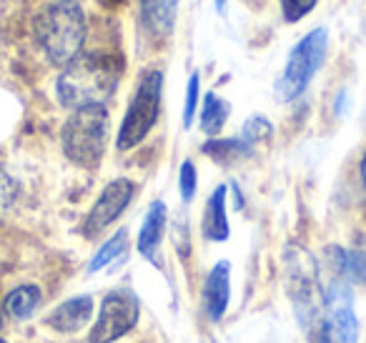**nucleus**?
<instances>
[{
	"mask_svg": "<svg viewBox=\"0 0 366 343\" xmlns=\"http://www.w3.org/2000/svg\"><path fill=\"white\" fill-rule=\"evenodd\" d=\"M161 98H163V73L161 71H148L146 76L138 81V88L133 93L128 111L123 116L121 131L116 138L118 151H131L143 138L153 131L161 116Z\"/></svg>",
	"mask_w": 366,
	"mask_h": 343,
	"instance_id": "423d86ee",
	"label": "nucleus"
},
{
	"mask_svg": "<svg viewBox=\"0 0 366 343\" xmlns=\"http://www.w3.org/2000/svg\"><path fill=\"white\" fill-rule=\"evenodd\" d=\"M199 96H201V81L199 73L189 78V88H186V106H183V128H191L196 116V108H199Z\"/></svg>",
	"mask_w": 366,
	"mask_h": 343,
	"instance_id": "412c9836",
	"label": "nucleus"
},
{
	"mask_svg": "<svg viewBox=\"0 0 366 343\" xmlns=\"http://www.w3.org/2000/svg\"><path fill=\"white\" fill-rule=\"evenodd\" d=\"M126 243H128V233L126 231H118L113 238H108V241L101 246V251H98L96 256H93V261H91V266H88V271L96 273V271H101V268L111 266V263L116 261V258L123 256V251H126Z\"/></svg>",
	"mask_w": 366,
	"mask_h": 343,
	"instance_id": "a211bd4d",
	"label": "nucleus"
},
{
	"mask_svg": "<svg viewBox=\"0 0 366 343\" xmlns=\"http://www.w3.org/2000/svg\"><path fill=\"white\" fill-rule=\"evenodd\" d=\"M133 196H136V183L128 181V178H116V181L108 183L98 196V201L93 203V208L88 211L86 221H83V236L93 238L101 231H106L113 221L121 218V213L128 208Z\"/></svg>",
	"mask_w": 366,
	"mask_h": 343,
	"instance_id": "6e6552de",
	"label": "nucleus"
},
{
	"mask_svg": "<svg viewBox=\"0 0 366 343\" xmlns=\"http://www.w3.org/2000/svg\"><path fill=\"white\" fill-rule=\"evenodd\" d=\"M141 301L128 288H116L101 303V313L91 331V343H113L138 323Z\"/></svg>",
	"mask_w": 366,
	"mask_h": 343,
	"instance_id": "0eeeda50",
	"label": "nucleus"
},
{
	"mask_svg": "<svg viewBox=\"0 0 366 343\" xmlns=\"http://www.w3.org/2000/svg\"><path fill=\"white\" fill-rule=\"evenodd\" d=\"M204 153L211 156L216 163H224V166H231L236 161H244L254 153V146L246 143L244 138H214L204 146Z\"/></svg>",
	"mask_w": 366,
	"mask_h": 343,
	"instance_id": "2eb2a0df",
	"label": "nucleus"
},
{
	"mask_svg": "<svg viewBox=\"0 0 366 343\" xmlns=\"http://www.w3.org/2000/svg\"><path fill=\"white\" fill-rule=\"evenodd\" d=\"M329 261L341 281L366 283V253L364 251H349V248L331 246Z\"/></svg>",
	"mask_w": 366,
	"mask_h": 343,
	"instance_id": "4468645a",
	"label": "nucleus"
},
{
	"mask_svg": "<svg viewBox=\"0 0 366 343\" xmlns=\"http://www.w3.org/2000/svg\"><path fill=\"white\" fill-rule=\"evenodd\" d=\"M284 273H286V288L294 301V308L299 313V321L306 328L311 326L319 311H324V291L319 283V268L316 261L306 248L301 246H286L284 251Z\"/></svg>",
	"mask_w": 366,
	"mask_h": 343,
	"instance_id": "39448f33",
	"label": "nucleus"
},
{
	"mask_svg": "<svg viewBox=\"0 0 366 343\" xmlns=\"http://www.w3.org/2000/svg\"><path fill=\"white\" fill-rule=\"evenodd\" d=\"M281 3V16H284L286 23H299L304 16H309L319 0H279Z\"/></svg>",
	"mask_w": 366,
	"mask_h": 343,
	"instance_id": "aec40b11",
	"label": "nucleus"
},
{
	"mask_svg": "<svg viewBox=\"0 0 366 343\" xmlns=\"http://www.w3.org/2000/svg\"><path fill=\"white\" fill-rule=\"evenodd\" d=\"M0 343H6V341H0Z\"/></svg>",
	"mask_w": 366,
	"mask_h": 343,
	"instance_id": "cd10ccee",
	"label": "nucleus"
},
{
	"mask_svg": "<svg viewBox=\"0 0 366 343\" xmlns=\"http://www.w3.org/2000/svg\"><path fill=\"white\" fill-rule=\"evenodd\" d=\"M359 171H361V186H364V196H366V156L361 158V166H359Z\"/></svg>",
	"mask_w": 366,
	"mask_h": 343,
	"instance_id": "b1692460",
	"label": "nucleus"
},
{
	"mask_svg": "<svg viewBox=\"0 0 366 343\" xmlns=\"http://www.w3.org/2000/svg\"><path fill=\"white\" fill-rule=\"evenodd\" d=\"M226 196H229V188L219 186L211 193L209 203H206L204 221H201V231L209 241H226L229 238V218H226Z\"/></svg>",
	"mask_w": 366,
	"mask_h": 343,
	"instance_id": "ddd939ff",
	"label": "nucleus"
},
{
	"mask_svg": "<svg viewBox=\"0 0 366 343\" xmlns=\"http://www.w3.org/2000/svg\"><path fill=\"white\" fill-rule=\"evenodd\" d=\"M231 106L226 101H221L216 93H206L204 96V108H201V131L206 136H219L224 131L226 121H229Z\"/></svg>",
	"mask_w": 366,
	"mask_h": 343,
	"instance_id": "dca6fc26",
	"label": "nucleus"
},
{
	"mask_svg": "<svg viewBox=\"0 0 366 343\" xmlns=\"http://www.w3.org/2000/svg\"><path fill=\"white\" fill-rule=\"evenodd\" d=\"M231 298V263L219 261L204 283V311L211 321H221Z\"/></svg>",
	"mask_w": 366,
	"mask_h": 343,
	"instance_id": "1a4fd4ad",
	"label": "nucleus"
},
{
	"mask_svg": "<svg viewBox=\"0 0 366 343\" xmlns=\"http://www.w3.org/2000/svg\"><path fill=\"white\" fill-rule=\"evenodd\" d=\"M13 196H16V186L11 183L8 176H0V211H6L11 206Z\"/></svg>",
	"mask_w": 366,
	"mask_h": 343,
	"instance_id": "5701e85b",
	"label": "nucleus"
},
{
	"mask_svg": "<svg viewBox=\"0 0 366 343\" xmlns=\"http://www.w3.org/2000/svg\"><path fill=\"white\" fill-rule=\"evenodd\" d=\"M118 76H121V63L116 58L101 56V53H83L76 61L63 66V73L56 83L58 101L71 111L103 103L116 91Z\"/></svg>",
	"mask_w": 366,
	"mask_h": 343,
	"instance_id": "f03ea898",
	"label": "nucleus"
},
{
	"mask_svg": "<svg viewBox=\"0 0 366 343\" xmlns=\"http://www.w3.org/2000/svg\"><path fill=\"white\" fill-rule=\"evenodd\" d=\"M271 136H274V126H271L264 116L249 118L246 126H244V131H241V138H244L246 143H251V146H259V143L269 141Z\"/></svg>",
	"mask_w": 366,
	"mask_h": 343,
	"instance_id": "6ab92c4d",
	"label": "nucleus"
},
{
	"mask_svg": "<svg viewBox=\"0 0 366 343\" xmlns=\"http://www.w3.org/2000/svg\"><path fill=\"white\" fill-rule=\"evenodd\" d=\"M33 33L48 61L68 66L81 56L86 43V13L78 0H51L33 18Z\"/></svg>",
	"mask_w": 366,
	"mask_h": 343,
	"instance_id": "f257e3e1",
	"label": "nucleus"
},
{
	"mask_svg": "<svg viewBox=\"0 0 366 343\" xmlns=\"http://www.w3.org/2000/svg\"><path fill=\"white\" fill-rule=\"evenodd\" d=\"M141 16L153 38H168L176 26L178 0H141Z\"/></svg>",
	"mask_w": 366,
	"mask_h": 343,
	"instance_id": "9b49d317",
	"label": "nucleus"
},
{
	"mask_svg": "<svg viewBox=\"0 0 366 343\" xmlns=\"http://www.w3.org/2000/svg\"><path fill=\"white\" fill-rule=\"evenodd\" d=\"M91 316H93V298L76 296V298H71V301L61 303V306L48 316V326L58 333H76L91 321Z\"/></svg>",
	"mask_w": 366,
	"mask_h": 343,
	"instance_id": "9d476101",
	"label": "nucleus"
},
{
	"mask_svg": "<svg viewBox=\"0 0 366 343\" xmlns=\"http://www.w3.org/2000/svg\"><path fill=\"white\" fill-rule=\"evenodd\" d=\"M364 33H366V21H364Z\"/></svg>",
	"mask_w": 366,
	"mask_h": 343,
	"instance_id": "bb28decb",
	"label": "nucleus"
},
{
	"mask_svg": "<svg viewBox=\"0 0 366 343\" xmlns=\"http://www.w3.org/2000/svg\"><path fill=\"white\" fill-rule=\"evenodd\" d=\"M38 306H41V288L38 286H18L6 298V311L13 318H31Z\"/></svg>",
	"mask_w": 366,
	"mask_h": 343,
	"instance_id": "f3484780",
	"label": "nucleus"
},
{
	"mask_svg": "<svg viewBox=\"0 0 366 343\" xmlns=\"http://www.w3.org/2000/svg\"><path fill=\"white\" fill-rule=\"evenodd\" d=\"M326 51H329V33L326 28H314L306 33L294 48H291L289 58H286L284 73L276 81V98L279 101H296L301 93L309 88L314 81L316 71L324 66Z\"/></svg>",
	"mask_w": 366,
	"mask_h": 343,
	"instance_id": "20e7f679",
	"label": "nucleus"
},
{
	"mask_svg": "<svg viewBox=\"0 0 366 343\" xmlns=\"http://www.w3.org/2000/svg\"><path fill=\"white\" fill-rule=\"evenodd\" d=\"M0 326H3V313H0Z\"/></svg>",
	"mask_w": 366,
	"mask_h": 343,
	"instance_id": "a878e982",
	"label": "nucleus"
},
{
	"mask_svg": "<svg viewBox=\"0 0 366 343\" xmlns=\"http://www.w3.org/2000/svg\"><path fill=\"white\" fill-rule=\"evenodd\" d=\"M214 6L219 13H226V6H229V0H214Z\"/></svg>",
	"mask_w": 366,
	"mask_h": 343,
	"instance_id": "393cba45",
	"label": "nucleus"
},
{
	"mask_svg": "<svg viewBox=\"0 0 366 343\" xmlns=\"http://www.w3.org/2000/svg\"><path fill=\"white\" fill-rule=\"evenodd\" d=\"M108 123L111 118L103 103L76 108L63 126V151L68 161L81 168H98L106 156Z\"/></svg>",
	"mask_w": 366,
	"mask_h": 343,
	"instance_id": "7ed1b4c3",
	"label": "nucleus"
},
{
	"mask_svg": "<svg viewBox=\"0 0 366 343\" xmlns=\"http://www.w3.org/2000/svg\"><path fill=\"white\" fill-rule=\"evenodd\" d=\"M163 231H166V203L153 201L146 211V218L141 223V233H138V251L143 258H153L163 241Z\"/></svg>",
	"mask_w": 366,
	"mask_h": 343,
	"instance_id": "f8f14e48",
	"label": "nucleus"
},
{
	"mask_svg": "<svg viewBox=\"0 0 366 343\" xmlns=\"http://www.w3.org/2000/svg\"><path fill=\"white\" fill-rule=\"evenodd\" d=\"M196 183H199V178H196L194 161H183L181 173H178V188H181V198L186 203L194 201V196H196Z\"/></svg>",
	"mask_w": 366,
	"mask_h": 343,
	"instance_id": "4be33fe9",
	"label": "nucleus"
}]
</instances>
